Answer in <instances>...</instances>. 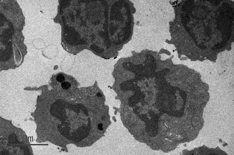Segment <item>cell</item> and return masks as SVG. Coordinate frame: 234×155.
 Instances as JSON below:
<instances>
[{"mask_svg":"<svg viewBox=\"0 0 234 155\" xmlns=\"http://www.w3.org/2000/svg\"><path fill=\"white\" fill-rule=\"evenodd\" d=\"M103 125L101 123H100L98 125V129L100 130H103L102 128Z\"/></svg>","mask_w":234,"mask_h":155,"instance_id":"cell-2","label":"cell"},{"mask_svg":"<svg viewBox=\"0 0 234 155\" xmlns=\"http://www.w3.org/2000/svg\"><path fill=\"white\" fill-rule=\"evenodd\" d=\"M52 86L59 87L64 90H68L76 83V79L73 77L63 72L53 74L50 79Z\"/></svg>","mask_w":234,"mask_h":155,"instance_id":"cell-1","label":"cell"}]
</instances>
